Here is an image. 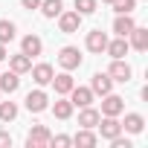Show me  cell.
Segmentation results:
<instances>
[{"label":"cell","instance_id":"1","mask_svg":"<svg viewBox=\"0 0 148 148\" xmlns=\"http://www.w3.org/2000/svg\"><path fill=\"white\" fill-rule=\"evenodd\" d=\"M96 128H99V134H102V139H116L119 134H122V122L116 119V116H99V122H96Z\"/></svg>","mask_w":148,"mask_h":148},{"label":"cell","instance_id":"2","mask_svg":"<svg viewBox=\"0 0 148 148\" xmlns=\"http://www.w3.org/2000/svg\"><path fill=\"white\" fill-rule=\"evenodd\" d=\"M108 76H110L113 82H119V84H128L131 76H134V70H131V64H128L125 58H113V61H110V70H108Z\"/></svg>","mask_w":148,"mask_h":148},{"label":"cell","instance_id":"3","mask_svg":"<svg viewBox=\"0 0 148 148\" xmlns=\"http://www.w3.org/2000/svg\"><path fill=\"white\" fill-rule=\"evenodd\" d=\"M58 64H61L67 73L79 70V67H82V52H79V47H61V52H58Z\"/></svg>","mask_w":148,"mask_h":148},{"label":"cell","instance_id":"4","mask_svg":"<svg viewBox=\"0 0 148 148\" xmlns=\"http://www.w3.org/2000/svg\"><path fill=\"white\" fill-rule=\"evenodd\" d=\"M23 105H26L29 113H44V110L49 108V96L38 87V90H29V93H26V102H23Z\"/></svg>","mask_w":148,"mask_h":148},{"label":"cell","instance_id":"5","mask_svg":"<svg viewBox=\"0 0 148 148\" xmlns=\"http://www.w3.org/2000/svg\"><path fill=\"white\" fill-rule=\"evenodd\" d=\"M49 136H52V134H49L47 125H32V128H29V136H26V145H29V148H47V145H49Z\"/></svg>","mask_w":148,"mask_h":148},{"label":"cell","instance_id":"6","mask_svg":"<svg viewBox=\"0 0 148 148\" xmlns=\"http://www.w3.org/2000/svg\"><path fill=\"white\" fill-rule=\"evenodd\" d=\"M79 26H82V15L73 9V12H61L58 15V29L64 32V35H73V32H79Z\"/></svg>","mask_w":148,"mask_h":148},{"label":"cell","instance_id":"7","mask_svg":"<svg viewBox=\"0 0 148 148\" xmlns=\"http://www.w3.org/2000/svg\"><path fill=\"white\" fill-rule=\"evenodd\" d=\"M122 110H125V99L122 96H113V93L102 96V116H119Z\"/></svg>","mask_w":148,"mask_h":148},{"label":"cell","instance_id":"8","mask_svg":"<svg viewBox=\"0 0 148 148\" xmlns=\"http://www.w3.org/2000/svg\"><path fill=\"white\" fill-rule=\"evenodd\" d=\"M108 41H110V38H108L102 29H90V32H87V41H84V47H87L90 52L102 55V52H105V47H108Z\"/></svg>","mask_w":148,"mask_h":148},{"label":"cell","instance_id":"9","mask_svg":"<svg viewBox=\"0 0 148 148\" xmlns=\"http://www.w3.org/2000/svg\"><path fill=\"white\" fill-rule=\"evenodd\" d=\"M67 96H70L73 108H87V105H93V99H96V93H93L90 87H73Z\"/></svg>","mask_w":148,"mask_h":148},{"label":"cell","instance_id":"10","mask_svg":"<svg viewBox=\"0 0 148 148\" xmlns=\"http://www.w3.org/2000/svg\"><path fill=\"white\" fill-rule=\"evenodd\" d=\"M29 73H32V82H35L38 87H47V84L52 82V76H55V70H52L49 64H35V67H29Z\"/></svg>","mask_w":148,"mask_h":148},{"label":"cell","instance_id":"11","mask_svg":"<svg viewBox=\"0 0 148 148\" xmlns=\"http://www.w3.org/2000/svg\"><path fill=\"white\" fill-rule=\"evenodd\" d=\"M49 84L55 87V93H58V96H67L73 87H76V79H73L70 73L64 70V73H58V76H52V82H49Z\"/></svg>","mask_w":148,"mask_h":148},{"label":"cell","instance_id":"12","mask_svg":"<svg viewBox=\"0 0 148 148\" xmlns=\"http://www.w3.org/2000/svg\"><path fill=\"white\" fill-rule=\"evenodd\" d=\"M90 90H93L96 96H105V93L113 90V79L108 76V73H96V76L90 79Z\"/></svg>","mask_w":148,"mask_h":148},{"label":"cell","instance_id":"13","mask_svg":"<svg viewBox=\"0 0 148 148\" xmlns=\"http://www.w3.org/2000/svg\"><path fill=\"white\" fill-rule=\"evenodd\" d=\"M21 52H23V55H29V58H35V55H41V52H44V41H41L38 35H26V38L21 41Z\"/></svg>","mask_w":148,"mask_h":148},{"label":"cell","instance_id":"14","mask_svg":"<svg viewBox=\"0 0 148 148\" xmlns=\"http://www.w3.org/2000/svg\"><path fill=\"white\" fill-rule=\"evenodd\" d=\"M128 49H131V44H128V38H113V41H108V47H105V52L110 55V58H125L128 55Z\"/></svg>","mask_w":148,"mask_h":148},{"label":"cell","instance_id":"15","mask_svg":"<svg viewBox=\"0 0 148 148\" xmlns=\"http://www.w3.org/2000/svg\"><path fill=\"white\" fill-rule=\"evenodd\" d=\"M128 38H131L128 44H131L136 52H145V49H148V29H142V26H134Z\"/></svg>","mask_w":148,"mask_h":148},{"label":"cell","instance_id":"16","mask_svg":"<svg viewBox=\"0 0 148 148\" xmlns=\"http://www.w3.org/2000/svg\"><path fill=\"white\" fill-rule=\"evenodd\" d=\"M21 87V76L15 70H9V73H0V93H15Z\"/></svg>","mask_w":148,"mask_h":148},{"label":"cell","instance_id":"17","mask_svg":"<svg viewBox=\"0 0 148 148\" xmlns=\"http://www.w3.org/2000/svg\"><path fill=\"white\" fill-rule=\"evenodd\" d=\"M99 142V136L93 134V128H82L76 136H73V145H79V148H93Z\"/></svg>","mask_w":148,"mask_h":148},{"label":"cell","instance_id":"18","mask_svg":"<svg viewBox=\"0 0 148 148\" xmlns=\"http://www.w3.org/2000/svg\"><path fill=\"white\" fill-rule=\"evenodd\" d=\"M29 67H32V58H29V55H23V52H18V55H9V70H15L18 76L29 73Z\"/></svg>","mask_w":148,"mask_h":148},{"label":"cell","instance_id":"19","mask_svg":"<svg viewBox=\"0 0 148 148\" xmlns=\"http://www.w3.org/2000/svg\"><path fill=\"white\" fill-rule=\"evenodd\" d=\"M134 26H136V23H134L131 15H116V21H113V32H116L119 38H128Z\"/></svg>","mask_w":148,"mask_h":148},{"label":"cell","instance_id":"20","mask_svg":"<svg viewBox=\"0 0 148 148\" xmlns=\"http://www.w3.org/2000/svg\"><path fill=\"white\" fill-rule=\"evenodd\" d=\"M142 128H145L142 113H128L125 122H122V131H128V134H142Z\"/></svg>","mask_w":148,"mask_h":148},{"label":"cell","instance_id":"21","mask_svg":"<svg viewBox=\"0 0 148 148\" xmlns=\"http://www.w3.org/2000/svg\"><path fill=\"white\" fill-rule=\"evenodd\" d=\"M99 116H102V113H99L96 108L87 105V108H82V113H79V125H82V128H96Z\"/></svg>","mask_w":148,"mask_h":148},{"label":"cell","instance_id":"22","mask_svg":"<svg viewBox=\"0 0 148 148\" xmlns=\"http://www.w3.org/2000/svg\"><path fill=\"white\" fill-rule=\"evenodd\" d=\"M41 15L44 18H58L61 12H64V3H61V0H41Z\"/></svg>","mask_w":148,"mask_h":148},{"label":"cell","instance_id":"23","mask_svg":"<svg viewBox=\"0 0 148 148\" xmlns=\"http://www.w3.org/2000/svg\"><path fill=\"white\" fill-rule=\"evenodd\" d=\"M73 110H76V108H73V102H70V99H64V96H61V99L52 105L55 119H70V116H73Z\"/></svg>","mask_w":148,"mask_h":148},{"label":"cell","instance_id":"24","mask_svg":"<svg viewBox=\"0 0 148 148\" xmlns=\"http://www.w3.org/2000/svg\"><path fill=\"white\" fill-rule=\"evenodd\" d=\"M18 119V105L15 102H0V122H12Z\"/></svg>","mask_w":148,"mask_h":148},{"label":"cell","instance_id":"25","mask_svg":"<svg viewBox=\"0 0 148 148\" xmlns=\"http://www.w3.org/2000/svg\"><path fill=\"white\" fill-rule=\"evenodd\" d=\"M96 6H99V0H76V12H79L82 18H84V15H93Z\"/></svg>","mask_w":148,"mask_h":148},{"label":"cell","instance_id":"26","mask_svg":"<svg viewBox=\"0 0 148 148\" xmlns=\"http://www.w3.org/2000/svg\"><path fill=\"white\" fill-rule=\"evenodd\" d=\"M110 6H113V12H116V15H131V12H134V6H136V0H113Z\"/></svg>","mask_w":148,"mask_h":148},{"label":"cell","instance_id":"27","mask_svg":"<svg viewBox=\"0 0 148 148\" xmlns=\"http://www.w3.org/2000/svg\"><path fill=\"white\" fill-rule=\"evenodd\" d=\"M15 38V23L12 21H0V44H9Z\"/></svg>","mask_w":148,"mask_h":148},{"label":"cell","instance_id":"28","mask_svg":"<svg viewBox=\"0 0 148 148\" xmlns=\"http://www.w3.org/2000/svg\"><path fill=\"white\" fill-rule=\"evenodd\" d=\"M49 145H55V148H67V145H73V136H67V134L49 136Z\"/></svg>","mask_w":148,"mask_h":148},{"label":"cell","instance_id":"29","mask_svg":"<svg viewBox=\"0 0 148 148\" xmlns=\"http://www.w3.org/2000/svg\"><path fill=\"white\" fill-rule=\"evenodd\" d=\"M110 145L113 148H131V139H122V134H119L116 139H110Z\"/></svg>","mask_w":148,"mask_h":148},{"label":"cell","instance_id":"30","mask_svg":"<svg viewBox=\"0 0 148 148\" xmlns=\"http://www.w3.org/2000/svg\"><path fill=\"white\" fill-rule=\"evenodd\" d=\"M0 148H12V136L6 131H0Z\"/></svg>","mask_w":148,"mask_h":148},{"label":"cell","instance_id":"31","mask_svg":"<svg viewBox=\"0 0 148 148\" xmlns=\"http://www.w3.org/2000/svg\"><path fill=\"white\" fill-rule=\"evenodd\" d=\"M21 6L32 12V9H38V6H41V0H21Z\"/></svg>","mask_w":148,"mask_h":148},{"label":"cell","instance_id":"32","mask_svg":"<svg viewBox=\"0 0 148 148\" xmlns=\"http://www.w3.org/2000/svg\"><path fill=\"white\" fill-rule=\"evenodd\" d=\"M9 58V52H6V44H0V61H6Z\"/></svg>","mask_w":148,"mask_h":148},{"label":"cell","instance_id":"33","mask_svg":"<svg viewBox=\"0 0 148 148\" xmlns=\"http://www.w3.org/2000/svg\"><path fill=\"white\" fill-rule=\"evenodd\" d=\"M102 3H113V0H102Z\"/></svg>","mask_w":148,"mask_h":148},{"label":"cell","instance_id":"34","mask_svg":"<svg viewBox=\"0 0 148 148\" xmlns=\"http://www.w3.org/2000/svg\"><path fill=\"white\" fill-rule=\"evenodd\" d=\"M0 96H3V93H0Z\"/></svg>","mask_w":148,"mask_h":148}]
</instances>
